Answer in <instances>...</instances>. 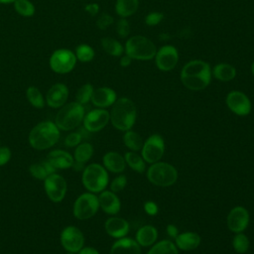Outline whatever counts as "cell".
<instances>
[{
  "mask_svg": "<svg viewBox=\"0 0 254 254\" xmlns=\"http://www.w3.org/2000/svg\"><path fill=\"white\" fill-rule=\"evenodd\" d=\"M110 120L109 112L104 108H96L89 111L83 117V127L88 132L102 130Z\"/></svg>",
  "mask_w": 254,
  "mask_h": 254,
  "instance_id": "15",
  "label": "cell"
},
{
  "mask_svg": "<svg viewBox=\"0 0 254 254\" xmlns=\"http://www.w3.org/2000/svg\"><path fill=\"white\" fill-rule=\"evenodd\" d=\"M106 233L114 238L125 237L129 232V223L121 217H110L104 223Z\"/></svg>",
  "mask_w": 254,
  "mask_h": 254,
  "instance_id": "20",
  "label": "cell"
},
{
  "mask_svg": "<svg viewBox=\"0 0 254 254\" xmlns=\"http://www.w3.org/2000/svg\"><path fill=\"white\" fill-rule=\"evenodd\" d=\"M226 224L230 231L234 233L243 232L249 224V212L243 206L233 207L226 218Z\"/></svg>",
  "mask_w": 254,
  "mask_h": 254,
  "instance_id": "16",
  "label": "cell"
},
{
  "mask_svg": "<svg viewBox=\"0 0 254 254\" xmlns=\"http://www.w3.org/2000/svg\"><path fill=\"white\" fill-rule=\"evenodd\" d=\"M27 99L36 108H43L45 106V99L42 92L36 86H29L26 91Z\"/></svg>",
  "mask_w": 254,
  "mask_h": 254,
  "instance_id": "34",
  "label": "cell"
},
{
  "mask_svg": "<svg viewBox=\"0 0 254 254\" xmlns=\"http://www.w3.org/2000/svg\"><path fill=\"white\" fill-rule=\"evenodd\" d=\"M60 139V129L52 121L38 123L29 133V143L36 150H47Z\"/></svg>",
  "mask_w": 254,
  "mask_h": 254,
  "instance_id": "3",
  "label": "cell"
},
{
  "mask_svg": "<svg viewBox=\"0 0 254 254\" xmlns=\"http://www.w3.org/2000/svg\"><path fill=\"white\" fill-rule=\"evenodd\" d=\"M227 107L238 116H246L251 111V101L248 96L239 90H232L226 95Z\"/></svg>",
  "mask_w": 254,
  "mask_h": 254,
  "instance_id": "14",
  "label": "cell"
},
{
  "mask_svg": "<svg viewBox=\"0 0 254 254\" xmlns=\"http://www.w3.org/2000/svg\"><path fill=\"white\" fill-rule=\"evenodd\" d=\"M249 239L242 232L236 233L232 239V246L234 250L239 254H244L249 249Z\"/></svg>",
  "mask_w": 254,
  "mask_h": 254,
  "instance_id": "37",
  "label": "cell"
},
{
  "mask_svg": "<svg viewBox=\"0 0 254 254\" xmlns=\"http://www.w3.org/2000/svg\"><path fill=\"white\" fill-rule=\"evenodd\" d=\"M251 71H252V73H253V75H254V61H253V63L251 64Z\"/></svg>",
  "mask_w": 254,
  "mask_h": 254,
  "instance_id": "51",
  "label": "cell"
},
{
  "mask_svg": "<svg viewBox=\"0 0 254 254\" xmlns=\"http://www.w3.org/2000/svg\"><path fill=\"white\" fill-rule=\"evenodd\" d=\"M144 210L149 215H155L158 213L159 208H158V205L154 201H147L144 204Z\"/></svg>",
  "mask_w": 254,
  "mask_h": 254,
  "instance_id": "45",
  "label": "cell"
},
{
  "mask_svg": "<svg viewBox=\"0 0 254 254\" xmlns=\"http://www.w3.org/2000/svg\"><path fill=\"white\" fill-rule=\"evenodd\" d=\"M211 74L220 81H230L236 76V68L226 63H220L214 65Z\"/></svg>",
  "mask_w": 254,
  "mask_h": 254,
  "instance_id": "26",
  "label": "cell"
},
{
  "mask_svg": "<svg viewBox=\"0 0 254 254\" xmlns=\"http://www.w3.org/2000/svg\"><path fill=\"white\" fill-rule=\"evenodd\" d=\"M101 47L108 55L112 57H121L124 51L121 43L110 37L101 39Z\"/></svg>",
  "mask_w": 254,
  "mask_h": 254,
  "instance_id": "30",
  "label": "cell"
},
{
  "mask_svg": "<svg viewBox=\"0 0 254 254\" xmlns=\"http://www.w3.org/2000/svg\"><path fill=\"white\" fill-rule=\"evenodd\" d=\"M201 238L196 232L192 231H187L178 234V236L175 238V244L178 247V249L184 250V251H191L196 249L200 244Z\"/></svg>",
  "mask_w": 254,
  "mask_h": 254,
  "instance_id": "23",
  "label": "cell"
},
{
  "mask_svg": "<svg viewBox=\"0 0 254 254\" xmlns=\"http://www.w3.org/2000/svg\"><path fill=\"white\" fill-rule=\"evenodd\" d=\"M11 159V151L8 147H0V167L6 165Z\"/></svg>",
  "mask_w": 254,
  "mask_h": 254,
  "instance_id": "44",
  "label": "cell"
},
{
  "mask_svg": "<svg viewBox=\"0 0 254 254\" xmlns=\"http://www.w3.org/2000/svg\"><path fill=\"white\" fill-rule=\"evenodd\" d=\"M104 168L111 173H122L125 170L126 162L122 155L117 152H108L102 158Z\"/></svg>",
  "mask_w": 254,
  "mask_h": 254,
  "instance_id": "24",
  "label": "cell"
},
{
  "mask_svg": "<svg viewBox=\"0 0 254 254\" xmlns=\"http://www.w3.org/2000/svg\"><path fill=\"white\" fill-rule=\"evenodd\" d=\"M82 136L81 134L79 133V131L77 132H72V133H69L65 139H64V145L66 147H76L77 145L80 144L81 140H82Z\"/></svg>",
  "mask_w": 254,
  "mask_h": 254,
  "instance_id": "40",
  "label": "cell"
},
{
  "mask_svg": "<svg viewBox=\"0 0 254 254\" xmlns=\"http://www.w3.org/2000/svg\"><path fill=\"white\" fill-rule=\"evenodd\" d=\"M61 244L67 252L77 253L83 247L84 236L79 228L69 225L61 233Z\"/></svg>",
  "mask_w": 254,
  "mask_h": 254,
  "instance_id": "12",
  "label": "cell"
},
{
  "mask_svg": "<svg viewBox=\"0 0 254 254\" xmlns=\"http://www.w3.org/2000/svg\"><path fill=\"white\" fill-rule=\"evenodd\" d=\"M93 90H94V88L90 83H85L82 86H80L75 95L76 102L80 103L81 105L86 104L88 101L91 100Z\"/></svg>",
  "mask_w": 254,
  "mask_h": 254,
  "instance_id": "38",
  "label": "cell"
},
{
  "mask_svg": "<svg viewBox=\"0 0 254 254\" xmlns=\"http://www.w3.org/2000/svg\"><path fill=\"white\" fill-rule=\"evenodd\" d=\"M164 19V15L160 12H151L145 17V23L148 26H156Z\"/></svg>",
  "mask_w": 254,
  "mask_h": 254,
  "instance_id": "43",
  "label": "cell"
},
{
  "mask_svg": "<svg viewBox=\"0 0 254 254\" xmlns=\"http://www.w3.org/2000/svg\"><path fill=\"white\" fill-rule=\"evenodd\" d=\"M81 180L89 192H101L108 185L107 170L99 164H89L84 168Z\"/></svg>",
  "mask_w": 254,
  "mask_h": 254,
  "instance_id": "6",
  "label": "cell"
},
{
  "mask_svg": "<svg viewBox=\"0 0 254 254\" xmlns=\"http://www.w3.org/2000/svg\"><path fill=\"white\" fill-rule=\"evenodd\" d=\"M15 0H0V3L2 4H8V3H13Z\"/></svg>",
  "mask_w": 254,
  "mask_h": 254,
  "instance_id": "50",
  "label": "cell"
},
{
  "mask_svg": "<svg viewBox=\"0 0 254 254\" xmlns=\"http://www.w3.org/2000/svg\"><path fill=\"white\" fill-rule=\"evenodd\" d=\"M97 197H98L99 207H101V209L105 213L113 215L119 212L121 208V203H120V199L115 194V192L111 190H102Z\"/></svg>",
  "mask_w": 254,
  "mask_h": 254,
  "instance_id": "19",
  "label": "cell"
},
{
  "mask_svg": "<svg viewBox=\"0 0 254 254\" xmlns=\"http://www.w3.org/2000/svg\"><path fill=\"white\" fill-rule=\"evenodd\" d=\"M68 97V89L64 83L53 84L47 92L46 103L52 108H60L64 105Z\"/></svg>",
  "mask_w": 254,
  "mask_h": 254,
  "instance_id": "17",
  "label": "cell"
},
{
  "mask_svg": "<svg viewBox=\"0 0 254 254\" xmlns=\"http://www.w3.org/2000/svg\"><path fill=\"white\" fill-rule=\"evenodd\" d=\"M131 62H132V59L129 56L125 55V56L121 57V59H120V65L123 67H127L130 65Z\"/></svg>",
  "mask_w": 254,
  "mask_h": 254,
  "instance_id": "49",
  "label": "cell"
},
{
  "mask_svg": "<svg viewBox=\"0 0 254 254\" xmlns=\"http://www.w3.org/2000/svg\"><path fill=\"white\" fill-rule=\"evenodd\" d=\"M117 95L116 92L110 87H98L93 90L91 96V102L94 106L98 108H106L112 106L116 101Z\"/></svg>",
  "mask_w": 254,
  "mask_h": 254,
  "instance_id": "18",
  "label": "cell"
},
{
  "mask_svg": "<svg viewBox=\"0 0 254 254\" xmlns=\"http://www.w3.org/2000/svg\"><path fill=\"white\" fill-rule=\"evenodd\" d=\"M47 160L56 170L68 169L73 166V157L66 151L58 149L49 153Z\"/></svg>",
  "mask_w": 254,
  "mask_h": 254,
  "instance_id": "21",
  "label": "cell"
},
{
  "mask_svg": "<svg viewBox=\"0 0 254 254\" xmlns=\"http://www.w3.org/2000/svg\"><path fill=\"white\" fill-rule=\"evenodd\" d=\"M98 208V197L92 192H84L73 203V215L79 220H86L91 218Z\"/></svg>",
  "mask_w": 254,
  "mask_h": 254,
  "instance_id": "8",
  "label": "cell"
},
{
  "mask_svg": "<svg viewBox=\"0 0 254 254\" xmlns=\"http://www.w3.org/2000/svg\"><path fill=\"white\" fill-rule=\"evenodd\" d=\"M113 21H114V19L109 14L103 13L98 17V19L96 21V26L100 30H105L113 23Z\"/></svg>",
  "mask_w": 254,
  "mask_h": 254,
  "instance_id": "42",
  "label": "cell"
},
{
  "mask_svg": "<svg viewBox=\"0 0 254 254\" xmlns=\"http://www.w3.org/2000/svg\"><path fill=\"white\" fill-rule=\"evenodd\" d=\"M179 62L178 50L172 45L161 47L155 55V63L157 67L162 71H170L174 69Z\"/></svg>",
  "mask_w": 254,
  "mask_h": 254,
  "instance_id": "13",
  "label": "cell"
},
{
  "mask_svg": "<svg viewBox=\"0 0 254 254\" xmlns=\"http://www.w3.org/2000/svg\"><path fill=\"white\" fill-rule=\"evenodd\" d=\"M127 185V178L123 175L121 176H118L116 177L112 182H111V185H110V190L113 191V192H119L121 191L122 190H124V188L126 187Z\"/></svg>",
  "mask_w": 254,
  "mask_h": 254,
  "instance_id": "39",
  "label": "cell"
},
{
  "mask_svg": "<svg viewBox=\"0 0 254 254\" xmlns=\"http://www.w3.org/2000/svg\"><path fill=\"white\" fill-rule=\"evenodd\" d=\"M158 238V231L153 225H144L136 232V241L140 246L148 247L155 244Z\"/></svg>",
  "mask_w": 254,
  "mask_h": 254,
  "instance_id": "25",
  "label": "cell"
},
{
  "mask_svg": "<svg viewBox=\"0 0 254 254\" xmlns=\"http://www.w3.org/2000/svg\"><path fill=\"white\" fill-rule=\"evenodd\" d=\"M167 233H168L169 236H171L172 238L175 239L178 236V234H179V230H178V228L174 224H169L167 226Z\"/></svg>",
  "mask_w": 254,
  "mask_h": 254,
  "instance_id": "47",
  "label": "cell"
},
{
  "mask_svg": "<svg viewBox=\"0 0 254 254\" xmlns=\"http://www.w3.org/2000/svg\"><path fill=\"white\" fill-rule=\"evenodd\" d=\"M125 54L132 60L149 61L155 58L157 48L147 37L135 35L130 37L125 44Z\"/></svg>",
  "mask_w": 254,
  "mask_h": 254,
  "instance_id": "5",
  "label": "cell"
},
{
  "mask_svg": "<svg viewBox=\"0 0 254 254\" xmlns=\"http://www.w3.org/2000/svg\"><path fill=\"white\" fill-rule=\"evenodd\" d=\"M93 155V147L90 143L84 142L76 146L73 154V159L77 164H84L90 160Z\"/></svg>",
  "mask_w": 254,
  "mask_h": 254,
  "instance_id": "29",
  "label": "cell"
},
{
  "mask_svg": "<svg viewBox=\"0 0 254 254\" xmlns=\"http://www.w3.org/2000/svg\"><path fill=\"white\" fill-rule=\"evenodd\" d=\"M85 11L89 13L91 16H95L99 11V6L96 3H91L85 6Z\"/></svg>",
  "mask_w": 254,
  "mask_h": 254,
  "instance_id": "46",
  "label": "cell"
},
{
  "mask_svg": "<svg viewBox=\"0 0 254 254\" xmlns=\"http://www.w3.org/2000/svg\"><path fill=\"white\" fill-rule=\"evenodd\" d=\"M142 158L146 163L154 164L159 162L165 152V142L161 135L153 134L144 143L141 149Z\"/></svg>",
  "mask_w": 254,
  "mask_h": 254,
  "instance_id": "10",
  "label": "cell"
},
{
  "mask_svg": "<svg viewBox=\"0 0 254 254\" xmlns=\"http://www.w3.org/2000/svg\"><path fill=\"white\" fill-rule=\"evenodd\" d=\"M109 114L113 127L120 131H128L136 121L137 110L134 102L130 98L121 97L113 103Z\"/></svg>",
  "mask_w": 254,
  "mask_h": 254,
  "instance_id": "2",
  "label": "cell"
},
{
  "mask_svg": "<svg viewBox=\"0 0 254 254\" xmlns=\"http://www.w3.org/2000/svg\"><path fill=\"white\" fill-rule=\"evenodd\" d=\"M110 254H141V249L136 240L122 237L112 244Z\"/></svg>",
  "mask_w": 254,
  "mask_h": 254,
  "instance_id": "22",
  "label": "cell"
},
{
  "mask_svg": "<svg viewBox=\"0 0 254 254\" xmlns=\"http://www.w3.org/2000/svg\"><path fill=\"white\" fill-rule=\"evenodd\" d=\"M147 254H179V250L171 240H162L153 244Z\"/></svg>",
  "mask_w": 254,
  "mask_h": 254,
  "instance_id": "31",
  "label": "cell"
},
{
  "mask_svg": "<svg viewBox=\"0 0 254 254\" xmlns=\"http://www.w3.org/2000/svg\"><path fill=\"white\" fill-rule=\"evenodd\" d=\"M94 55H95L94 50L89 45H86V44H81L77 46L75 50L76 60H78L81 63H88L92 61L94 58Z\"/></svg>",
  "mask_w": 254,
  "mask_h": 254,
  "instance_id": "36",
  "label": "cell"
},
{
  "mask_svg": "<svg viewBox=\"0 0 254 254\" xmlns=\"http://www.w3.org/2000/svg\"><path fill=\"white\" fill-rule=\"evenodd\" d=\"M124 159H125V162L126 164L131 168L133 169L135 172L137 173H143L146 169V162L144 161V159L139 156L137 153L133 152V151H130V152H127L124 156Z\"/></svg>",
  "mask_w": 254,
  "mask_h": 254,
  "instance_id": "33",
  "label": "cell"
},
{
  "mask_svg": "<svg viewBox=\"0 0 254 254\" xmlns=\"http://www.w3.org/2000/svg\"><path fill=\"white\" fill-rule=\"evenodd\" d=\"M76 57L67 49H59L55 51L50 58V66L57 73H68L73 69L76 64Z\"/></svg>",
  "mask_w": 254,
  "mask_h": 254,
  "instance_id": "9",
  "label": "cell"
},
{
  "mask_svg": "<svg viewBox=\"0 0 254 254\" xmlns=\"http://www.w3.org/2000/svg\"><path fill=\"white\" fill-rule=\"evenodd\" d=\"M84 115L83 105L76 101L69 102L62 106L58 111L55 118V124L61 130L69 131L79 126L83 121Z\"/></svg>",
  "mask_w": 254,
  "mask_h": 254,
  "instance_id": "4",
  "label": "cell"
},
{
  "mask_svg": "<svg viewBox=\"0 0 254 254\" xmlns=\"http://www.w3.org/2000/svg\"><path fill=\"white\" fill-rule=\"evenodd\" d=\"M15 11L24 17H31L35 14V6L30 0H15L14 2Z\"/></svg>",
  "mask_w": 254,
  "mask_h": 254,
  "instance_id": "35",
  "label": "cell"
},
{
  "mask_svg": "<svg viewBox=\"0 0 254 254\" xmlns=\"http://www.w3.org/2000/svg\"><path fill=\"white\" fill-rule=\"evenodd\" d=\"M139 7V0H116L115 12L121 18L133 15Z\"/></svg>",
  "mask_w": 254,
  "mask_h": 254,
  "instance_id": "28",
  "label": "cell"
},
{
  "mask_svg": "<svg viewBox=\"0 0 254 254\" xmlns=\"http://www.w3.org/2000/svg\"><path fill=\"white\" fill-rule=\"evenodd\" d=\"M30 174L37 180H45L50 175L56 172V169L51 165V163L47 161H42L39 163H35L30 166Z\"/></svg>",
  "mask_w": 254,
  "mask_h": 254,
  "instance_id": "27",
  "label": "cell"
},
{
  "mask_svg": "<svg viewBox=\"0 0 254 254\" xmlns=\"http://www.w3.org/2000/svg\"><path fill=\"white\" fill-rule=\"evenodd\" d=\"M66 254H74V253H70V252H67Z\"/></svg>",
  "mask_w": 254,
  "mask_h": 254,
  "instance_id": "52",
  "label": "cell"
},
{
  "mask_svg": "<svg viewBox=\"0 0 254 254\" xmlns=\"http://www.w3.org/2000/svg\"><path fill=\"white\" fill-rule=\"evenodd\" d=\"M123 142L125 146L133 152L139 151L143 147V140L141 136L137 132L132 131L131 129L128 131H125L123 136Z\"/></svg>",
  "mask_w": 254,
  "mask_h": 254,
  "instance_id": "32",
  "label": "cell"
},
{
  "mask_svg": "<svg viewBox=\"0 0 254 254\" xmlns=\"http://www.w3.org/2000/svg\"><path fill=\"white\" fill-rule=\"evenodd\" d=\"M116 30L117 34L120 38H126L129 35L130 32V26L126 18H121L116 25Z\"/></svg>",
  "mask_w": 254,
  "mask_h": 254,
  "instance_id": "41",
  "label": "cell"
},
{
  "mask_svg": "<svg viewBox=\"0 0 254 254\" xmlns=\"http://www.w3.org/2000/svg\"><path fill=\"white\" fill-rule=\"evenodd\" d=\"M77 253L78 254H99V252L93 247H82Z\"/></svg>",
  "mask_w": 254,
  "mask_h": 254,
  "instance_id": "48",
  "label": "cell"
},
{
  "mask_svg": "<svg viewBox=\"0 0 254 254\" xmlns=\"http://www.w3.org/2000/svg\"><path fill=\"white\" fill-rule=\"evenodd\" d=\"M182 83L190 90L198 91L208 86L211 80L209 64L201 60L188 62L181 70Z\"/></svg>",
  "mask_w": 254,
  "mask_h": 254,
  "instance_id": "1",
  "label": "cell"
},
{
  "mask_svg": "<svg viewBox=\"0 0 254 254\" xmlns=\"http://www.w3.org/2000/svg\"><path fill=\"white\" fill-rule=\"evenodd\" d=\"M44 188L48 197L52 201L60 202L66 193L67 185L63 176L54 173L44 180Z\"/></svg>",
  "mask_w": 254,
  "mask_h": 254,
  "instance_id": "11",
  "label": "cell"
},
{
  "mask_svg": "<svg viewBox=\"0 0 254 254\" xmlns=\"http://www.w3.org/2000/svg\"><path fill=\"white\" fill-rule=\"evenodd\" d=\"M149 182L157 187H170L178 180V171L174 166L166 162L151 164L147 171Z\"/></svg>",
  "mask_w": 254,
  "mask_h": 254,
  "instance_id": "7",
  "label": "cell"
}]
</instances>
